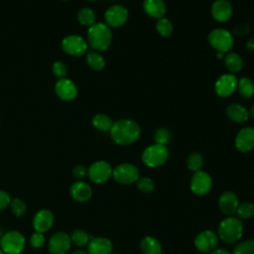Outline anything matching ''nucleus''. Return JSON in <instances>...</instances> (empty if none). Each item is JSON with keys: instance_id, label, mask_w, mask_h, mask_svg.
Segmentation results:
<instances>
[{"instance_id": "1", "label": "nucleus", "mask_w": 254, "mask_h": 254, "mask_svg": "<svg viewBox=\"0 0 254 254\" xmlns=\"http://www.w3.org/2000/svg\"><path fill=\"white\" fill-rule=\"evenodd\" d=\"M141 134V128L137 122L131 119H120L113 122L110 129L111 139L118 145L126 146L137 141Z\"/></svg>"}, {"instance_id": "2", "label": "nucleus", "mask_w": 254, "mask_h": 254, "mask_svg": "<svg viewBox=\"0 0 254 254\" xmlns=\"http://www.w3.org/2000/svg\"><path fill=\"white\" fill-rule=\"evenodd\" d=\"M87 42L94 51H105L111 45L112 32L106 24L94 23L87 30Z\"/></svg>"}, {"instance_id": "3", "label": "nucleus", "mask_w": 254, "mask_h": 254, "mask_svg": "<svg viewBox=\"0 0 254 254\" xmlns=\"http://www.w3.org/2000/svg\"><path fill=\"white\" fill-rule=\"evenodd\" d=\"M243 234V223L238 217L227 216L218 225V237L225 243L238 241Z\"/></svg>"}, {"instance_id": "4", "label": "nucleus", "mask_w": 254, "mask_h": 254, "mask_svg": "<svg viewBox=\"0 0 254 254\" xmlns=\"http://www.w3.org/2000/svg\"><path fill=\"white\" fill-rule=\"evenodd\" d=\"M169 157V151L167 146L153 144L147 147L141 156L142 162L150 168H156L162 166Z\"/></svg>"}, {"instance_id": "5", "label": "nucleus", "mask_w": 254, "mask_h": 254, "mask_svg": "<svg viewBox=\"0 0 254 254\" xmlns=\"http://www.w3.org/2000/svg\"><path fill=\"white\" fill-rule=\"evenodd\" d=\"M25 237L17 230L6 232L0 239V249L4 254H20L25 248Z\"/></svg>"}, {"instance_id": "6", "label": "nucleus", "mask_w": 254, "mask_h": 254, "mask_svg": "<svg viewBox=\"0 0 254 254\" xmlns=\"http://www.w3.org/2000/svg\"><path fill=\"white\" fill-rule=\"evenodd\" d=\"M209 45L220 53L229 52L233 47V36L225 29H214L208 34Z\"/></svg>"}, {"instance_id": "7", "label": "nucleus", "mask_w": 254, "mask_h": 254, "mask_svg": "<svg viewBox=\"0 0 254 254\" xmlns=\"http://www.w3.org/2000/svg\"><path fill=\"white\" fill-rule=\"evenodd\" d=\"M138 168L130 163H122L112 170L113 179L121 185H130L136 183L139 179Z\"/></svg>"}, {"instance_id": "8", "label": "nucleus", "mask_w": 254, "mask_h": 254, "mask_svg": "<svg viewBox=\"0 0 254 254\" xmlns=\"http://www.w3.org/2000/svg\"><path fill=\"white\" fill-rule=\"evenodd\" d=\"M87 176L94 184H103L112 176V168L106 161H96L87 169Z\"/></svg>"}, {"instance_id": "9", "label": "nucleus", "mask_w": 254, "mask_h": 254, "mask_svg": "<svg viewBox=\"0 0 254 254\" xmlns=\"http://www.w3.org/2000/svg\"><path fill=\"white\" fill-rule=\"evenodd\" d=\"M62 49L69 56L80 57L87 51V42L78 35H69L63 39Z\"/></svg>"}, {"instance_id": "10", "label": "nucleus", "mask_w": 254, "mask_h": 254, "mask_svg": "<svg viewBox=\"0 0 254 254\" xmlns=\"http://www.w3.org/2000/svg\"><path fill=\"white\" fill-rule=\"evenodd\" d=\"M70 236L64 231L54 233L48 242V250L50 254H66L70 249Z\"/></svg>"}, {"instance_id": "11", "label": "nucleus", "mask_w": 254, "mask_h": 254, "mask_svg": "<svg viewBox=\"0 0 254 254\" xmlns=\"http://www.w3.org/2000/svg\"><path fill=\"white\" fill-rule=\"evenodd\" d=\"M190 190L196 195L206 194L212 187L211 177L203 171H198L193 174L190 180Z\"/></svg>"}, {"instance_id": "12", "label": "nucleus", "mask_w": 254, "mask_h": 254, "mask_svg": "<svg viewBox=\"0 0 254 254\" xmlns=\"http://www.w3.org/2000/svg\"><path fill=\"white\" fill-rule=\"evenodd\" d=\"M128 11L121 5H113L109 7L104 14V20L108 27H121L128 20Z\"/></svg>"}, {"instance_id": "13", "label": "nucleus", "mask_w": 254, "mask_h": 254, "mask_svg": "<svg viewBox=\"0 0 254 254\" xmlns=\"http://www.w3.org/2000/svg\"><path fill=\"white\" fill-rule=\"evenodd\" d=\"M237 78L232 73L222 74L214 84V90L220 97L230 96L237 87Z\"/></svg>"}, {"instance_id": "14", "label": "nucleus", "mask_w": 254, "mask_h": 254, "mask_svg": "<svg viewBox=\"0 0 254 254\" xmlns=\"http://www.w3.org/2000/svg\"><path fill=\"white\" fill-rule=\"evenodd\" d=\"M218 244V236L211 230H203L194 238V246L200 252H210L216 248Z\"/></svg>"}, {"instance_id": "15", "label": "nucleus", "mask_w": 254, "mask_h": 254, "mask_svg": "<svg viewBox=\"0 0 254 254\" xmlns=\"http://www.w3.org/2000/svg\"><path fill=\"white\" fill-rule=\"evenodd\" d=\"M55 91L57 95L65 101L73 100L77 95V87L75 83L68 78H61L55 85Z\"/></svg>"}, {"instance_id": "16", "label": "nucleus", "mask_w": 254, "mask_h": 254, "mask_svg": "<svg viewBox=\"0 0 254 254\" xmlns=\"http://www.w3.org/2000/svg\"><path fill=\"white\" fill-rule=\"evenodd\" d=\"M235 147L239 152L246 153L254 148V128L244 127L235 137Z\"/></svg>"}, {"instance_id": "17", "label": "nucleus", "mask_w": 254, "mask_h": 254, "mask_svg": "<svg viewBox=\"0 0 254 254\" xmlns=\"http://www.w3.org/2000/svg\"><path fill=\"white\" fill-rule=\"evenodd\" d=\"M238 204V197L236 193L231 190L223 191L218 198V207L220 211L227 216H231L236 212Z\"/></svg>"}, {"instance_id": "18", "label": "nucleus", "mask_w": 254, "mask_h": 254, "mask_svg": "<svg viewBox=\"0 0 254 254\" xmlns=\"http://www.w3.org/2000/svg\"><path fill=\"white\" fill-rule=\"evenodd\" d=\"M54 214L49 209H41L36 212L33 218V227L35 231L45 233L50 230L54 224Z\"/></svg>"}, {"instance_id": "19", "label": "nucleus", "mask_w": 254, "mask_h": 254, "mask_svg": "<svg viewBox=\"0 0 254 254\" xmlns=\"http://www.w3.org/2000/svg\"><path fill=\"white\" fill-rule=\"evenodd\" d=\"M233 8L227 0H215L211 6V15L216 22L224 23L232 16Z\"/></svg>"}, {"instance_id": "20", "label": "nucleus", "mask_w": 254, "mask_h": 254, "mask_svg": "<svg viewBox=\"0 0 254 254\" xmlns=\"http://www.w3.org/2000/svg\"><path fill=\"white\" fill-rule=\"evenodd\" d=\"M69 194L73 200L84 202L91 197L92 190L87 183L83 181H77L70 186Z\"/></svg>"}, {"instance_id": "21", "label": "nucleus", "mask_w": 254, "mask_h": 254, "mask_svg": "<svg viewBox=\"0 0 254 254\" xmlns=\"http://www.w3.org/2000/svg\"><path fill=\"white\" fill-rule=\"evenodd\" d=\"M112 242L106 237H91L87 244L88 254H111Z\"/></svg>"}, {"instance_id": "22", "label": "nucleus", "mask_w": 254, "mask_h": 254, "mask_svg": "<svg viewBox=\"0 0 254 254\" xmlns=\"http://www.w3.org/2000/svg\"><path fill=\"white\" fill-rule=\"evenodd\" d=\"M143 8L147 15L155 19L163 18L167 11L164 0H144Z\"/></svg>"}, {"instance_id": "23", "label": "nucleus", "mask_w": 254, "mask_h": 254, "mask_svg": "<svg viewBox=\"0 0 254 254\" xmlns=\"http://www.w3.org/2000/svg\"><path fill=\"white\" fill-rule=\"evenodd\" d=\"M249 115L250 114L248 109L239 103H231L226 107V116L233 122H246L249 118Z\"/></svg>"}, {"instance_id": "24", "label": "nucleus", "mask_w": 254, "mask_h": 254, "mask_svg": "<svg viewBox=\"0 0 254 254\" xmlns=\"http://www.w3.org/2000/svg\"><path fill=\"white\" fill-rule=\"evenodd\" d=\"M140 250L143 254H162V244L161 242L153 237L146 236L140 242Z\"/></svg>"}, {"instance_id": "25", "label": "nucleus", "mask_w": 254, "mask_h": 254, "mask_svg": "<svg viewBox=\"0 0 254 254\" xmlns=\"http://www.w3.org/2000/svg\"><path fill=\"white\" fill-rule=\"evenodd\" d=\"M224 64L227 69L231 72H238L243 67V60L242 58L233 52H230L224 56Z\"/></svg>"}, {"instance_id": "26", "label": "nucleus", "mask_w": 254, "mask_h": 254, "mask_svg": "<svg viewBox=\"0 0 254 254\" xmlns=\"http://www.w3.org/2000/svg\"><path fill=\"white\" fill-rule=\"evenodd\" d=\"M91 123L94 128H96L99 131H103V132L110 131V129L113 125L112 119L108 115L102 114V113L95 114L91 119Z\"/></svg>"}, {"instance_id": "27", "label": "nucleus", "mask_w": 254, "mask_h": 254, "mask_svg": "<svg viewBox=\"0 0 254 254\" xmlns=\"http://www.w3.org/2000/svg\"><path fill=\"white\" fill-rule=\"evenodd\" d=\"M86 64L91 69L96 70V71L102 70L105 66L104 58L96 51L89 52L86 55Z\"/></svg>"}, {"instance_id": "28", "label": "nucleus", "mask_w": 254, "mask_h": 254, "mask_svg": "<svg viewBox=\"0 0 254 254\" xmlns=\"http://www.w3.org/2000/svg\"><path fill=\"white\" fill-rule=\"evenodd\" d=\"M239 94L244 98H250L254 95V83L248 77H242L237 81V87Z\"/></svg>"}, {"instance_id": "29", "label": "nucleus", "mask_w": 254, "mask_h": 254, "mask_svg": "<svg viewBox=\"0 0 254 254\" xmlns=\"http://www.w3.org/2000/svg\"><path fill=\"white\" fill-rule=\"evenodd\" d=\"M95 18L96 17H95L94 11L88 7L81 8L77 12V20L83 26L90 27L95 23Z\"/></svg>"}, {"instance_id": "30", "label": "nucleus", "mask_w": 254, "mask_h": 254, "mask_svg": "<svg viewBox=\"0 0 254 254\" xmlns=\"http://www.w3.org/2000/svg\"><path fill=\"white\" fill-rule=\"evenodd\" d=\"M69 236H70L71 243H73L74 245H76L78 247L86 246L91 238L88 235V233L86 231H84L83 229H74Z\"/></svg>"}, {"instance_id": "31", "label": "nucleus", "mask_w": 254, "mask_h": 254, "mask_svg": "<svg viewBox=\"0 0 254 254\" xmlns=\"http://www.w3.org/2000/svg\"><path fill=\"white\" fill-rule=\"evenodd\" d=\"M202 164H203V159H202V156L197 153V152H192L189 155L188 159H187V166H188V169L192 171L193 173L195 172H198L201 170V167H202Z\"/></svg>"}, {"instance_id": "32", "label": "nucleus", "mask_w": 254, "mask_h": 254, "mask_svg": "<svg viewBox=\"0 0 254 254\" xmlns=\"http://www.w3.org/2000/svg\"><path fill=\"white\" fill-rule=\"evenodd\" d=\"M236 213L238 218L248 219L254 215V204L250 201H244L238 204L236 209Z\"/></svg>"}, {"instance_id": "33", "label": "nucleus", "mask_w": 254, "mask_h": 254, "mask_svg": "<svg viewBox=\"0 0 254 254\" xmlns=\"http://www.w3.org/2000/svg\"><path fill=\"white\" fill-rule=\"evenodd\" d=\"M9 205H10L12 213L17 217H21V216L25 215V213L27 211V204L20 197H15V198L11 199Z\"/></svg>"}, {"instance_id": "34", "label": "nucleus", "mask_w": 254, "mask_h": 254, "mask_svg": "<svg viewBox=\"0 0 254 254\" xmlns=\"http://www.w3.org/2000/svg\"><path fill=\"white\" fill-rule=\"evenodd\" d=\"M156 29L158 33L163 37H169L173 33V24L172 22L167 18H160L158 19V22L156 24Z\"/></svg>"}, {"instance_id": "35", "label": "nucleus", "mask_w": 254, "mask_h": 254, "mask_svg": "<svg viewBox=\"0 0 254 254\" xmlns=\"http://www.w3.org/2000/svg\"><path fill=\"white\" fill-rule=\"evenodd\" d=\"M171 138H172V134H171L170 130L165 127L158 128L154 133L155 144L167 146V144L171 141Z\"/></svg>"}, {"instance_id": "36", "label": "nucleus", "mask_w": 254, "mask_h": 254, "mask_svg": "<svg viewBox=\"0 0 254 254\" xmlns=\"http://www.w3.org/2000/svg\"><path fill=\"white\" fill-rule=\"evenodd\" d=\"M232 254H254V239H247L238 243Z\"/></svg>"}, {"instance_id": "37", "label": "nucleus", "mask_w": 254, "mask_h": 254, "mask_svg": "<svg viewBox=\"0 0 254 254\" xmlns=\"http://www.w3.org/2000/svg\"><path fill=\"white\" fill-rule=\"evenodd\" d=\"M136 184H137L138 190H141L142 192H145V193L152 192L154 190V188H155L154 182L150 178H147V177L139 178L138 181L136 182Z\"/></svg>"}, {"instance_id": "38", "label": "nucleus", "mask_w": 254, "mask_h": 254, "mask_svg": "<svg viewBox=\"0 0 254 254\" xmlns=\"http://www.w3.org/2000/svg\"><path fill=\"white\" fill-rule=\"evenodd\" d=\"M52 71H53V73H54V75L56 76V77H58L59 79H61V78H64L65 77V75H66V66H65V64L63 63V62H61V61H57V62H55L54 64H53V65H52Z\"/></svg>"}, {"instance_id": "39", "label": "nucleus", "mask_w": 254, "mask_h": 254, "mask_svg": "<svg viewBox=\"0 0 254 254\" xmlns=\"http://www.w3.org/2000/svg\"><path fill=\"white\" fill-rule=\"evenodd\" d=\"M45 241H46L45 236H44V233L42 232L35 231L30 237V244L32 245V247L36 249L43 247L45 244Z\"/></svg>"}, {"instance_id": "40", "label": "nucleus", "mask_w": 254, "mask_h": 254, "mask_svg": "<svg viewBox=\"0 0 254 254\" xmlns=\"http://www.w3.org/2000/svg\"><path fill=\"white\" fill-rule=\"evenodd\" d=\"M250 32V26L247 23H240L233 28V34L238 37L246 36Z\"/></svg>"}, {"instance_id": "41", "label": "nucleus", "mask_w": 254, "mask_h": 254, "mask_svg": "<svg viewBox=\"0 0 254 254\" xmlns=\"http://www.w3.org/2000/svg\"><path fill=\"white\" fill-rule=\"evenodd\" d=\"M72 175L75 179L77 180H81L83 179L86 175H87V169L85 166L83 165H76L73 169H72Z\"/></svg>"}, {"instance_id": "42", "label": "nucleus", "mask_w": 254, "mask_h": 254, "mask_svg": "<svg viewBox=\"0 0 254 254\" xmlns=\"http://www.w3.org/2000/svg\"><path fill=\"white\" fill-rule=\"evenodd\" d=\"M11 201V197L9 193L3 190H0V210L5 209Z\"/></svg>"}, {"instance_id": "43", "label": "nucleus", "mask_w": 254, "mask_h": 254, "mask_svg": "<svg viewBox=\"0 0 254 254\" xmlns=\"http://www.w3.org/2000/svg\"><path fill=\"white\" fill-rule=\"evenodd\" d=\"M208 254H231V253L225 248H214L213 250L208 252Z\"/></svg>"}, {"instance_id": "44", "label": "nucleus", "mask_w": 254, "mask_h": 254, "mask_svg": "<svg viewBox=\"0 0 254 254\" xmlns=\"http://www.w3.org/2000/svg\"><path fill=\"white\" fill-rule=\"evenodd\" d=\"M246 49L249 52H254V38H250L246 43Z\"/></svg>"}, {"instance_id": "45", "label": "nucleus", "mask_w": 254, "mask_h": 254, "mask_svg": "<svg viewBox=\"0 0 254 254\" xmlns=\"http://www.w3.org/2000/svg\"><path fill=\"white\" fill-rule=\"evenodd\" d=\"M71 254H88V253H87V251H84L82 249H77V250L73 251Z\"/></svg>"}, {"instance_id": "46", "label": "nucleus", "mask_w": 254, "mask_h": 254, "mask_svg": "<svg viewBox=\"0 0 254 254\" xmlns=\"http://www.w3.org/2000/svg\"><path fill=\"white\" fill-rule=\"evenodd\" d=\"M250 115H251V117L254 119V104L252 105V107H251V110H250V113H249Z\"/></svg>"}, {"instance_id": "47", "label": "nucleus", "mask_w": 254, "mask_h": 254, "mask_svg": "<svg viewBox=\"0 0 254 254\" xmlns=\"http://www.w3.org/2000/svg\"><path fill=\"white\" fill-rule=\"evenodd\" d=\"M0 254H4V253H3V251H2L1 249H0Z\"/></svg>"}, {"instance_id": "48", "label": "nucleus", "mask_w": 254, "mask_h": 254, "mask_svg": "<svg viewBox=\"0 0 254 254\" xmlns=\"http://www.w3.org/2000/svg\"><path fill=\"white\" fill-rule=\"evenodd\" d=\"M112 254V253H111ZM113 254H119V253H113Z\"/></svg>"}, {"instance_id": "49", "label": "nucleus", "mask_w": 254, "mask_h": 254, "mask_svg": "<svg viewBox=\"0 0 254 254\" xmlns=\"http://www.w3.org/2000/svg\"><path fill=\"white\" fill-rule=\"evenodd\" d=\"M89 1H94V0H89Z\"/></svg>"}, {"instance_id": "50", "label": "nucleus", "mask_w": 254, "mask_h": 254, "mask_svg": "<svg viewBox=\"0 0 254 254\" xmlns=\"http://www.w3.org/2000/svg\"><path fill=\"white\" fill-rule=\"evenodd\" d=\"M64 1H66V0H64Z\"/></svg>"}]
</instances>
